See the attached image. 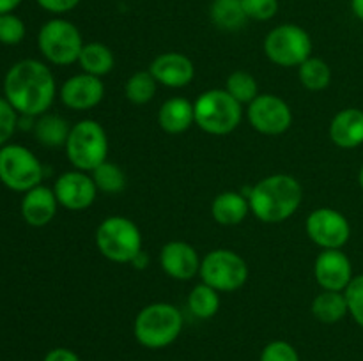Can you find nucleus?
Returning <instances> with one entry per match:
<instances>
[{
  "instance_id": "40",
  "label": "nucleus",
  "mask_w": 363,
  "mask_h": 361,
  "mask_svg": "<svg viewBox=\"0 0 363 361\" xmlns=\"http://www.w3.org/2000/svg\"><path fill=\"white\" fill-rule=\"evenodd\" d=\"M351 11L358 20L363 21V0H351Z\"/></svg>"
},
{
  "instance_id": "41",
  "label": "nucleus",
  "mask_w": 363,
  "mask_h": 361,
  "mask_svg": "<svg viewBox=\"0 0 363 361\" xmlns=\"http://www.w3.org/2000/svg\"><path fill=\"white\" fill-rule=\"evenodd\" d=\"M358 183H360V188L363 190V165L360 168V173H358Z\"/></svg>"
},
{
  "instance_id": "12",
  "label": "nucleus",
  "mask_w": 363,
  "mask_h": 361,
  "mask_svg": "<svg viewBox=\"0 0 363 361\" xmlns=\"http://www.w3.org/2000/svg\"><path fill=\"white\" fill-rule=\"evenodd\" d=\"M247 119L255 131L268 137L286 133L293 124V110L277 94H259L247 105Z\"/></svg>"
},
{
  "instance_id": "28",
  "label": "nucleus",
  "mask_w": 363,
  "mask_h": 361,
  "mask_svg": "<svg viewBox=\"0 0 363 361\" xmlns=\"http://www.w3.org/2000/svg\"><path fill=\"white\" fill-rule=\"evenodd\" d=\"M91 176L96 188L101 193L119 195L126 188V173H124V170L117 163L108 161V159L101 163L98 168L92 170Z\"/></svg>"
},
{
  "instance_id": "4",
  "label": "nucleus",
  "mask_w": 363,
  "mask_h": 361,
  "mask_svg": "<svg viewBox=\"0 0 363 361\" xmlns=\"http://www.w3.org/2000/svg\"><path fill=\"white\" fill-rule=\"evenodd\" d=\"M195 124L204 133L223 137L236 130L243 119V105L225 88H209L194 103Z\"/></svg>"
},
{
  "instance_id": "13",
  "label": "nucleus",
  "mask_w": 363,
  "mask_h": 361,
  "mask_svg": "<svg viewBox=\"0 0 363 361\" xmlns=\"http://www.w3.org/2000/svg\"><path fill=\"white\" fill-rule=\"evenodd\" d=\"M53 191L59 205L73 212L89 209L98 197V188L91 173L77 168L60 173L53 184Z\"/></svg>"
},
{
  "instance_id": "38",
  "label": "nucleus",
  "mask_w": 363,
  "mask_h": 361,
  "mask_svg": "<svg viewBox=\"0 0 363 361\" xmlns=\"http://www.w3.org/2000/svg\"><path fill=\"white\" fill-rule=\"evenodd\" d=\"M23 0H0V14L13 13Z\"/></svg>"
},
{
  "instance_id": "17",
  "label": "nucleus",
  "mask_w": 363,
  "mask_h": 361,
  "mask_svg": "<svg viewBox=\"0 0 363 361\" xmlns=\"http://www.w3.org/2000/svg\"><path fill=\"white\" fill-rule=\"evenodd\" d=\"M149 71L158 85L169 88H183L195 78V66L190 57L179 52L160 53L149 66Z\"/></svg>"
},
{
  "instance_id": "31",
  "label": "nucleus",
  "mask_w": 363,
  "mask_h": 361,
  "mask_svg": "<svg viewBox=\"0 0 363 361\" xmlns=\"http://www.w3.org/2000/svg\"><path fill=\"white\" fill-rule=\"evenodd\" d=\"M27 34L23 20L14 13L0 14V42L6 46L20 45Z\"/></svg>"
},
{
  "instance_id": "7",
  "label": "nucleus",
  "mask_w": 363,
  "mask_h": 361,
  "mask_svg": "<svg viewBox=\"0 0 363 361\" xmlns=\"http://www.w3.org/2000/svg\"><path fill=\"white\" fill-rule=\"evenodd\" d=\"M84 45L77 25L64 18H52L39 28L38 48L53 66H69L78 62Z\"/></svg>"
},
{
  "instance_id": "1",
  "label": "nucleus",
  "mask_w": 363,
  "mask_h": 361,
  "mask_svg": "<svg viewBox=\"0 0 363 361\" xmlns=\"http://www.w3.org/2000/svg\"><path fill=\"white\" fill-rule=\"evenodd\" d=\"M55 96V76L41 60H20L9 67L4 78V98L18 115H43L53 105Z\"/></svg>"
},
{
  "instance_id": "36",
  "label": "nucleus",
  "mask_w": 363,
  "mask_h": 361,
  "mask_svg": "<svg viewBox=\"0 0 363 361\" xmlns=\"http://www.w3.org/2000/svg\"><path fill=\"white\" fill-rule=\"evenodd\" d=\"M38 6L41 9H45L46 13L52 14H66L69 11H73L74 7H78V4L82 0H35Z\"/></svg>"
},
{
  "instance_id": "16",
  "label": "nucleus",
  "mask_w": 363,
  "mask_h": 361,
  "mask_svg": "<svg viewBox=\"0 0 363 361\" xmlns=\"http://www.w3.org/2000/svg\"><path fill=\"white\" fill-rule=\"evenodd\" d=\"M202 258L199 251L186 241H169L160 251V265L163 273L174 280L195 278L201 273Z\"/></svg>"
},
{
  "instance_id": "14",
  "label": "nucleus",
  "mask_w": 363,
  "mask_h": 361,
  "mask_svg": "<svg viewBox=\"0 0 363 361\" xmlns=\"http://www.w3.org/2000/svg\"><path fill=\"white\" fill-rule=\"evenodd\" d=\"M64 106L74 112H84L98 106L105 98V85L101 78L87 73H78L67 78L59 91Z\"/></svg>"
},
{
  "instance_id": "5",
  "label": "nucleus",
  "mask_w": 363,
  "mask_h": 361,
  "mask_svg": "<svg viewBox=\"0 0 363 361\" xmlns=\"http://www.w3.org/2000/svg\"><path fill=\"white\" fill-rule=\"evenodd\" d=\"M108 147L105 127L94 119H84L73 124L64 145L71 165L89 173L106 161Z\"/></svg>"
},
{
  "instance_id": "10",
  "label": "nucleus",
  "mask_w": 363,
  "mask_h": 361,
  "mask_svg": "<svg viewBox=\"0 0 363 361\" xmlns=\"http://www.w3.org/2000/svg\"><path fill=\"white\" fill-rule=\"evenodd\" d=\"M201 278L218 292H234L248 280V265L240 253L218 248L202 257Z\"/></svg>"
},
{
  "instance_id": "11",
  "label": "nucleus",
  "mask_w": 363,
  "mask_h": 361,
  "mask_svg": "<svg viewBox=\"0 0 363 361\" xmlns=\"http://www.w3.org/2000/svg\"><path fill=\"white\" fill-rule=\"evenodd\" d=\"M308 239L323 250H342L351 237L346 216L333 207H319L308 214L305 223Z\"/></svg>"
},
{
  "instance_id": "2",
  "label": "nucleus",
  "mask_w": 363,
  "mask_h": 361,
  "mask_svg": "<svg viewBox=\"0 0 363 361\" xmlns=\"http://www.w3.org/2000/svg\"><path fill=\"white\" fill-rule=\"evenodd\" d=\"M303 188L289 173H273L250 188V211L262 223H282L300 209Z\"/></svg>"
},
{
  "instance_id": "20",
  "label": "nucleus",
  "mask_w": 363,
  "mask_h": 361,
  "mask_svg": "<svg viewBox=\"0 0 363 361\" xmlns=\"http://www.w3.org/2000/svg\"><path fill=\"white\" fill-rule=\"evenodd\" d=\"M250 212V202L241 191H222L211 204V216L218 225L236 227L245 222Z\"/></svg>"
},
{
  "instance_id": "30",
  "label": "nucleus",
  "mask_w": 363,
  "mask_h": 361,
  "mask_svg": "<svg viewBox=\"0 0 363 361\" xmlns=\"http://www.w3.org/2000/svg\"><path fill=\"white\" fill-rule=\"evenodd\" d=\"M225 91L241 105H248L259 96L257 80L247 71H234L225 81Z\"/></svg>"
},
{
  "instance_id": "21",
  "label": "nucleus",
  "mask_w": 363,
  "mask_h": 361,
  "mask_svg": "<svg viewBox=\"0 0 363 361\" xmlns=\"http://www.w3.org/2000/svg\"><path fill=\"white\" fill-rule=\"evenodd\" d=\"M158 124L165 133L179 134L195 124L194 103L186 98H170L158 110Z\"/></svg>"
},
{
  "instance_id": "15",
  "label": "nucleus",
  "mask_w": 363,
  "mask_h": 361,
  "mask_svg": "<svg viewBox=\"0 0 363 361\" xmlns=\"http://www.w3.org/2000/svg\"><path fill=\"white\" fill-rule=\"evenodd\" d=\"M314 276L323 290L344 292L354 278L353 264L342 250H323L314 262Z\"/></svg>"
},
{
  "instance_id": "26",
  "label": "nucleus",
  "mask_w": 363,
  "mask_h": 361,
  "mask_svg": "<svg viewBox=\"0 0 363 361\" xmlns=\"http://www.w3.org/2000/svg\"><path fill=\"white\" fill-rule=\"evenodd\" d=\"M188 310L194 317L202 319V321L215 317L220 310V292L206 285L204 282L199 283L188 296Z\"/></svg>"
},
{
  "instance_id": "34",
  "label": "nucleus",
  "mask_w": 363,
  "mask_h": 361,
  "mask_svg": "<svg viewBox=\"0 0 363 361\" xmlns=\"http://www.w3.org/2000/svg\"><path fill=\"white\" fill-rule=\"evenodd\" d=\"M248 20L268 21L279 13V0H241Z\"/></svg>"
},
{
  "instance_id": "9",
  "label": "nucleus",
  "mask_w": 363,
  "mask_h": 361,
  "mask_svg": "<svg viewBox=\"0 0 363 361\" xmlns=\"http://www.w3.org/2000/svg\"><path fill=\"white\" fill-rule=\"evenodd\" d=\"M262 48L277 66L298 67L312 57V38L300 25L282 23L268 32Z\"/></svg>"
},
{
  "instance_id": "24",
  "label": "nucleus",
  "mask_w": 363,
  "mask_h": 361,
  "mask_svg": "<svg viewBox=\"0 0 363 361\" xmlns=\"http://www.w3.org/2000/svg\"><path fill=\"white\" fill-rule=\"evenodd\" d=\"M78 64L82 67V73L92 74V76H105L116 66V57L113 52L103 42H85L82 48Z\"/></svg>"
},
{
  "instance_id": "35",
  "label": "nucleus",
  "mask_w": 363,
  "mask_h": 361,
  "mask_svg": "<svg viewBox=\"0 0 363 361\" xmlns=\"http://www.w3.org/2000/svg\"><path fill=\"white\" fill-rule=\"evenodd\" d=\"M18 112L9 105L4 96H0V147L9 142L14 131L18 130Z\"/></svg>"
},
{
  "instance_id": "3",
  "label": "nucleus",
  "mask_w": 363,
  "mask_h": 361,
  "mask_svg": "<svg viewBox=\"0 0 363 361\" xmlns=\"http://www.w3.org/2000/svg\"><path fill=\"white\" fill-rule=\"evenodd\" d=\"M183 314L170 303H151L142 308L133 322L135 340L145 349H165L179 338Z\"/></svg>"
},
{
  "instance_id": "33",
  "label": "nucleus",
  "mask_w": 363,
  "mask_h": 361,
  "mask_svg": "<svg viewBox=\"0 0 363 361\" xmlns=\"http://www.w3.org/2000/svg\"><path fill=\"white\" fill-rule=\"evenodd\" d=\"M259 361H300L296 347L286 340H273L262 349Z\"/></svg>"
},
{
  "instance_id": "6",
  "label": "nucleus",
  "mask_w": 363,
  "mask_h": 361,
  "mask_svg": "<svg viewBox=\"0 0 363 361\" xmlns=\"http://www.w3.org/2000/svg\"><path fill=\"white\" fill-rule=\"evenodd\" d=\"M99 253L116 264H128L142 251V232L126 216H108L96 229Z\"/></svg>"
},
{
  "instance_id": "19",
  "label": "nucleus",
  "mask_w": 363,
  "mask_h": 361,
  "mask_svg": "<svg viewBox=\"0 0 363 361\" xmlns=\"http://www.w3.org/2000/svg\"><path fill=\"white\" fill-rule=\"evenodd\" d=\"M330 138L340 149L360 147L363 144V110H340L330 122Z\"/></svg>"
},
{
  "instance_id": "23",
  "label": "nucleus",
  "mask_w": 363,
  "mask_h": 361,
  "mask_svg": "<svg viewBox=\"0 0 363 361\" xmlns=\"http://www.w3.org/2000/svg\"><path fill=\"white\" fill-rule=\"evenodd\" d=\"M34 134L38 142L45 147H64L69 137L71 126L64 117L57 115V113H43V115L35 117L34 124Z\"/></svg>"
},
{
  "instance_id": "25",
  "label": "nucleus",
  "mask_w": 363,
  "mask_h": 361,
  "mask_svg": "<svg viewBox=\"0 0 363 361\" xmlns=\"http://www.w3.org/2000/svg\"><path fill=\"white\" fill-rule=\"evenodd\" d=\"M209 18L216 28L227 32L240 30L248 21L241 0H213L209 7Z\"/></svg>"
},
{
  "instance_id": "32",
  "label": "nucleus",
  "mask_w": 363,
  "mask_h": 361,
  "mask_svg": "<svg viewBox=\"0 0 363 361\" xmlns=\"http://www.w3.org/2000/svg\"><path fill=\"white\" fill-rule=\"evenodd\" d=\"M344 294H346L350 315L363 329V275L354 276L347 289L344 290Z\"/></svg>"
},
{
  "instance_id": "37",
  "label": "nucleus",
  "mask_w": 363,
  "mask_h": 361,
  "mask_svg": "<svg viewBox=\"0 0 363 361\" xmlns=\"http://www.w3.org/2000/svg\"><path fill=\"white\" fill-rule=\"evenodd\" d=\"M43 361H82L74 350L67 349V347H55V349L48 350Z\"/></svg>"
},
{
  "instance_id": "18",
  "label": "nucleus",
  "mask_w": 363,
  "mask_h": 361,
  "mask_svg": "<svg viewBox=\"0 0 363 361\" xmlns=\"http://www.w3.org/2000/svg\"><path fill=\"white\" fill-rule=\"evenodd\" d=\"M57 209H59V202H57L55 191L53 188L43 186V184L23 193L20 204L21 218L27 225L35 227V229L48 225L55 218Z\"/></svg>"
},
{
  "instance_id": "39",
  "label": "nucleus",
  "mask_w": 363,
  "mask_h": 361,
  "mask_svg": "<svg viewBox=\"0 0 363 361\" xmlns=\"http://www.w3.org/2000/svg\"><path fill=\"white\" fill-rule=\"evenodd\" d=\"M131 264H133L137 269H145L149 265V255L145 253L144 250H142L140 253H138L137 257H135L133 260H131Z\"/></svg>"
},
{
  "instance_id": "22",
  "label": "nucleus",
  "mask_w": 363,
  "mask_h": 361,
  "mask_svg": "<svg viewBox=\"0 0 363 361\" xmlns=\"http://www.w3.org/2000/svg\"><path fill=\"white\" fill-rule=\"evenodd\" d=\"M311 311L323 324H337L350 314L346 294L337 290H323L312 301Z\"/></svg>"
},
{
  "instance_id": "29",
  "label": "nucleus",
  "mask_w": 363,
  "mask_h": 361,
  "mask_svg": "<svg viewBox=\"0 0 363 361\" xmlns=\"http://www.w3.org/2000/svg\"><path fill=\"white\" fill-rule=\"evenodd\" d=\"M158 88V81L151 74V71H137L128 78L126 85H124V94L126 99L133 105H147L156 94Z\"/></svg>"
},
{
  "instance_id": "27",
  "label": "nucleus",
  "mask_w": 363,
  "mask_h": 361,
  "mask_svg": "<svg viewBox=\"0 0 363 361\" xmlns=\"http://www.w3.org/2000/svg\"><path fill=\"white\" fill-rule=\"evenodd\" d=\"M298 78L307 91H323L332 81V69L319 57H308L303 64L298 66Z\"/></svg>"
},
{
  "instance_id": "8",
  "label": "nucleus",
  "mask_w": 363,
  "mask_h": 361,
  "mask_svg": "<svg viewBox=\"0 0 363 361\" xmlns=\"http://www.w3.org/2000/svg\"><path fill=\"white\" fill-rule=\"evenodd\" d=\"M45 177V166L38 156L20 144L0 147V183L18 193H27L39 186Z\"/></svg>"
}]
</instances>
